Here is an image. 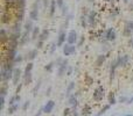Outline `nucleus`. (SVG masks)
Listing matches in <instances>:
<instances>
[{
	"mask_svg": "<svg viewBox=\"0 0 133 116\" xmlns=\"http://www.w3.org/2000/svg\"><path fill=\"white\" fill-rule=\"evenodd\" d=\"M0 77H1V81L2 82H7V81L13 78V71L8 70L5 65H1V72H0Z\"/></svg>",
	"mask_w": 133,
	"mask_h": 116,
	"instance_id": "nucleus-1",
	"label": "nucleus"
},
{
	"mask_svg": "<svg viewBox=\"0 0 133 116\" xmlns=\"http://www.w3.org/2000/svg\"><path fill=\"white\" fill-rule=\"evenodd\" d=\"M92 97H93L95 101H102L103 97H104V87H103V86H98V87H96L95 90H93Z\"/></svg>",
	"mask_w": 133,
	"mask_h": 116,
	"instance_id": "nucleus-2",
	"label": "nucleus"
},
{
	"mask_svg": "<svg viewBox=\"0 0 133 116\" xmlns=\"http://www.w3.org/2000/svg\"><path fill=\"white\" fill-rule=\"evenodd\" d=\"M68 69H69V65H68V59H67V58H64L62 65L57 67V77H60V78H61V77H63L64 74H67Z\"/></svg>",
	"mask_w": 133,
	"mask_h": 116,
	"instance_id": "nucleus-3",
	"label": "nucleus"
},
{
	"mask_svg": "<svg viewBox=\"0 0 133 116\" xmlns=\"http://www.w3.org/2000/svg\"><path fill=\"white\" fill-rule=\"evenodd\" d=\"M67 37L68 34L65 32V30L60 29V32H58V36H57V46H63L65 44V41H67Z\"/></svg>",
	"mask_w": 133,
	"mask_h": 116,
	"instance_id": "nucleus-4",
	"label": "nucleus"
},
{
	"mask_svg": "<svg viewBox=\"0 0 133 116\" xmlns=\"http://www.w3.org/2000/svg\"><path fill=\"white\" fill-rule=\"evenodd\" d=\"M62 51H63V55L64 56H70V55H72V53L76 52V46L65 43L62 48Z\"/></svg>",
	"mask_w": 133,
	"mask_h": 116,
	"instance_id": "nucleus-5",
	"label": "nucleus"
},
{
	"mask_svg": "<svg viewBox=\"0 0 133 116\" xmlns=\"http://www.w3.org/2000/svg\"><path fill=\"white\" fill-rule=\"evenodd\" d=\"M77 32L75 30H70L68 32V37H67V43L68 44H71V45H75V43L77 42Z\"/></svg>",
	"mask_w": 133,
	"mask_h": 116,
	"instance_id": "nucleus-6",
	"label": "nucleus"
},
{
	"mask_svg": "<svg viewBox=\"0 0 133 116\" xmlns=\"http://www.w3.org/2000/svg\"><path fill=\"white\" fill-rule=\"evenodd\" d=\"M104 37L106 41H114L117 38V34H116V30L113 28H109V29L105 31Z\"/></svg>",
	"mask_w": 133,
	"mask_h": 116,
	"instance_id": "nucleus-7",
	"label": "nucleus"
},
{
	"mask_svg": "<svg viewBox=\"0 0 133 116\" xmlns=\"http://www.w3.org/2000/svg\"><path fill=\"white\" fill-rule=\"evenodd\" d=\"M77 95H78V92H76L75 94L70 95L68 97V103L72 107V110H76L77 106H78V102H77Z\"/></svg>",
	"mask_w": 133,
	"mask_h": 116,
	"instance_id": "nucleus-8",
	"label": "nucleus"
},
{
	"mask_svg": "<svg viewBox=\"0 0 133 116\" xmlns=\"http://www.w3.org/2000/svg\"><path fill=\"white\" fill-rule=\"evenodd\" d=\"M20 78H21V69H20V67H15V69H14V71H13V78H12L13 85L18 86V84H20V82H19Z\"/></svg>",
	"mask_w": 133,
	"mask_h": 116,
	"instance_id": "nucleus-9",
	"label": "nucleus"
},
{
	"mask_svg": "<svg viewBox=\"0 0 133 116\" xmlns=\"http://www.w3.org/2000/svg\"><path fill=\"white\" fill-rule=\"evenodd\" d=\"M54 108H55V101H54V100H49L43 106V113H46V114L51 113Z\"/></svg>",
	"mask_w": 133,
	"mask_h": 116,
	"instance_id": "nucleus-10",
	"label": "nucleus"
},
{
	"mask_svg": "<svg viewBox=\"0 0 133 116\" xmlns=\"http://www.w3.org/2000/svg\"><path fill=\"white\" fill-rule=\"evenodd\" d=\"M116 59H117V63H118V66L124 67L127 65V62H128V59H130V57H128V55H124V56H119Z\"/></svg>",
	"mask_w": 133,
	"mask_h": 116,
	"instance_id": "nucleus-11",
	"label": "nucleus"
},
{
	"mask_svg": "<svg viewBox=\"0 0 133 116\" xmlns=\"http://www.w3.org/2000/svg\"><path fill=\"white\" fill-rule=\"evenodd\" d=\"M117 67H118V63H117V59H114L113 62L111 63V67H110V82H112V80H113Z\"/></svg>",
	"mask_w": 133,
	"mask_h": 116,
	"instance_id": "nucleus-12",
	"label": "nucleus"
},
{
	"mask_svg": "<svg viewBox=\"0 0 133 116\" xmlns=\"http://www.w3.org/2000/svg\"><path fill=\"white\" fill-rule=\"evenodd\" d=\"M33 29H34V26H33V20L28 19V20L25 22V24H23V30H25V31H28V32H30V34H32Z\"/></svg>",
	"mask_w": 133,
	"mask_h": 116,
	"instance_id": "nucleus-13",
	"label": "nucleus"
},
{
	"mask_svg": "<svg viewBox=\"0 0 133 116\" xmlns=\"http://www.w3.org/2000/svg\"><path fill=\"white\" fill-rule=\"evenodd\" d=\"M16 56H18V53H16V50H11V49H7V53L5 55V57H6L8 60H12V62H14V59L16 58Z\"/></svg>",
	"mask_w": 133,
	"mask_h": 116,
	"instance_id": "nucleus-14",
	"label": "nucleus"
},
{
	"mask_svg": "<svg viewBox=\"0 0 133 116\" xmlns=\"http://www.w3.org/2000/svg\"><path fill=\"white\" fill-rule=\"evenodd\" d=\"M88 22L90 26H93L96 22V12L95 11H90L88 14Z\"/></svg>",
	"mask_w": 133,
	"mask_h": 116,
	"instance_id": "nucleus-15",
	"label": "nucleus"
},
{
	"mask_svg": "<svg viewBox=\"0 0 133 116\" xmlns=\"http://www.w3.org/2000/svg\"><path fill=\"white\" fill-rule=\"evenodd\" d=\"M0 39H1V43L5 44L7 41H9V35H7L6 30L2 28L1 30H0Z\"/></svg>",
	"mask_w": 133,
	"mask_h": 116,
	"instance_id": "nucleus-16",
	"label": "nucleus"
},
{
	"mask_svg": "<svg viewBox=\"0 0 133 116\" xmlns=\"http://www.w3.org/2000/svg\"><path fill=\"white\" fill-rule=\"evenodd\" d=\"M29 34L30 32H28V31H23V34L21 35V38H20V45H25L26 43H28L29 42Z\"/></svg>",
	"mask_w": 133,
	"mask_h": 116,
	"instance_id": "nucleus-17",
	"label": "nucleus"
},
{
	"mask_svg": "<svg viewBox=\"0 0 133 116\" xmlns=\"http://www.w3.org/2000/svg\"><path fill=\"white\" fill-rule=\"evenodd\" d=\"M36 56H37V49H32V50L28 51L26 58H27L28 60H30V62H32L33 59H35V58H36Z\"/></svg>",
	"mask_w": 133,
	"mask_h": 116,
	"instance_id": "nucleus-18",
	"label": "nucleus"
},
{
	"mask_svg": "<svg viewBox=\"0 0 133 116\" xmlns=\"http://www.w3.org/2000/svg\"><path fill=\"white\" fill-rule=\"evenodd\" d=\"M105 59H106V56H105L104 53H100V55H98L97 58H96V65H97V66H102V65L104 64Z\"/></svg>",
	"mask_w": 133,
	"mask_h": 116,
	"instance_id": "nucleus-19",
	"label": "nucleus"
},
{
	"mask_svg": "<svg viewBox=\"0 0 133 116\" xmlns=\"http://www.w3.org/2000/svg\"><path fill=\"white\" fill-rule=\"evenodd\" d=\"M41 34V30L39 27H34L32 34H30V39H39V36Z\"/></svg>",
	"mask_w": 133,
	"mask_h": 116,
	"instance_id": "nucleus-20",
	"label": "nucleus"
},
{
	"mask_svg": "<svg viewBox=\"0 0 133 116\" xmlns=\"http://www.w3.org/2000/svg\"><path fill=\"white\" fill-rule=\"evenodd\" d=\"M48 36H49V30H48V29H43V30H41V34H40L39 39H37V41L44 42V41H47Z\"/></svg>",
	"mask_w": 133,
	"mask_h": 116,
	"instance_id": "nucleus-21",
	"label": "nucleus"
},
{
	"mask_svg": "<svg viewBox=\"0 0 133 116\" xmlns=\"http://www.w3.org/2000/svg\"><path fill=\"white\" fill-rule=\"evenodd\" d=\"M74 89H75V81H71V82L68 85V87H67V90H65V96L69 97L70 95H71V93H72V90Z\"/></svg>",
	"mask_w": 133,
	"mask_h": 116,
	"instance_id": "nucleus-22",
	"label": "nucleus"
},
{
	"mask_svg": "<svg viewBox=\"0 0 133 116\" xmlns=\"http://www.w3.org/2000/svg\"><path fill=\"white\" fill-rule=\"evenodd\" d=\"M11 21V15L8 12H2L1 13V22L2 23H9Z\"/></svg>",
	"mask_w": 133,
	"mask_h": 116,
	"instance_id": "nucleus-23",
	"label": "nucleus"
},
{
	"mask_svg": "<svg viewBox=\"0 0 133 116\" xmlns=\"http://www.w3.org/2000/svg\"><path fill=\"white\" fill-rule=\"evenodd\" d=\"M49 14H50V16H53L54 14H55V11H56V7H57V4H56V0H50V5H49Z\"/></svg>",
	"mask_w": 133,
	"mask_h": 116,
	"instance_id": "nucleus-24",
	"label": "nucleus"
},
{
	"mask_svg": "<svg viewBox=\"0 0 133 116\" xmlns=\"http://www.w3.org/2000/svg\"><path fill=\"white\" fill-rule=\"evenodd\" d=\"M20 99H21V96L19 94H15V95H13V96L9 99V101H8V104L9 106H13V104H16L19 101H20Z\"/></svg>",
	"mask_w": 133,
	"mask_h": 116,
	"instance_id": "nucleus-25",
	"label": "nucleus"
},
{
	"mask_svg": "<svg viewBox=\"0 0 133 116\" xmlns=\"http://www.w3.org/2000/svg\"><path fill=\"white\" fill-rule=\"evenodd\" d=\"M29 19L33 21H36L39 19V11L37 9H30L29 12Z\"/></svg>",
	"mask_w": 133,
	"mask_h": 116,
	"instance_id": "nucleus-26",
	"label": "nucleus"
},
{
	"mask_svg": "<svg viewBox=\"0 0 133 116\" xmlns=\"http://www.w3.org/2000/svg\"><path fill=\"white\" fill-rule=\"evenodd\" d=\"M23 15H25V8L18 9V12H16V22H21L23 20Z\"/></svg>",
	"mask_w": 133,
	"mask_h": 116,
	"instance_id": "nucleus-27",
	"label": "nucleus"
},
{
	"mask_svg": "<svg viewBox=\"0 0 133 116\" xmlns=\"http://www.w3.org/2000/svg\"><path fill=\"white\" fill-rule=\"evenodd\" d=\"M20 108V106H19V103L16 104H13V106H8V109H7V113H8V115H12V114H14L18 109Z\"/></svg>",
	"mask_w": 133,
	"mask_h": 116,
	"instance_id": "nucleus-28",
	"label": "nucleus"
},
{
	"mask_svg": "<svg viewBox=\"0 0 133 116\" xmlns=\"http://www.w3.org/2000/svg\"><path fill=\"white\" fill-rule=\"evenodd\" d=\"M23 85H29V84H32L33 81V74L32 73H28L26 74V76H23Z\"/></svg>",
	"mask_w": 133,
	"mask_h": 116,
	"instance_id": "nucleus-29",
	"label": "nucleus"
},
{
	"mask_svg": "<svg viewBox=\"0 0 133 116\" xmlns=\"http://www.w3.org/2000/svg\"><path fill=\"white\" fill-rule=\"evenodd\" d=\"M33 67H34V64H33L32 62H29L27 65H26V67H25V72H23V76H26V74H28V73H32Z\"/></svg>",
	"mask_w": 133,
	"mask_h": 116,
	"instance_id": "nucleus-30",
	"label": "nucleus"
},
{
	"mask_svg": "<svg viewBox=\"0 0 133 116\" xmlns=\"http://www.w3.org/2000/svg\"><path fill=\"white\" fill-rule=\"evenodd\" d=\"M91 114V107L90 106H84L83 109H82V116H89Z\"/></svg>",
	"mask_w": 133,
	"mask_h": 116,
	"instance_id": "nucleus-31",
	"label": "nucleus"
},
{
	"mask_svg": "<svg viewBox=\"0 0 133 116\" xmlns=\"http://www.w3.org/2000/svg\"><path fill=\"white\" fill-rule=\"evenodd\" d=\"M84 82H85L88 86H91L93 84V78L90 76V74H85V76H84Z\"/></svg>",
	"mask_w": 133,
	"mask_h": 116,
	"instance_id": "nucleus-32",
	"label": "nucleus"
},
{
	"mask_svg": "<svg viewBox=\"0 0 133 116\" xmlns=\"http://www.w3.org/2000/svg\"><path fill=\"white\" fill-rule=\"evenodd\" d=\"M12 30H13V32H16V34H20L21 32V22H15L13 26V28H12Z\"/></svg>",
	"mask_w": 133,
	"mask_h": 116,
	"instance_id": "nucleus-33",
	"label": "nucleus"
},
{
	"mask_svg": "<svg viewBox=\"0 0 133 116\" xmlns=\"http://www.w3.org/2000/svg\"><path fill=\"white\" fill-rule=\"evenodd\" d=\"M116 103H117V100H116V97H114V93L110 92V94H109V104L113 106V104H116Z\"/></svg>",
	"mask_w": 133,
	"mask_h": 116,
	"instance_id": "nucleus-34",
	"label": "nucleus"
},
{
	"mask_svg": "<svg viewBox=\"0 0 133 116\" xmlns=\"http://www.w3.org/2000/svg\"><path fill=\"white\" fill-rule=\"evenodd\" d=\"M70 20H71V15H67V18H65V21L63 22V24H62V27H61V29L64 30L65 28H68V26H69Z\"/></svg>",
	"mask_w": 133,
	"mask_h": 116,
	"instance_id": "nucleus-35",
	"label": "nucleus"
},
{
	"mask_svg": "<svg viewBox=\"0 0 133 116\" xmlns=\"http://www.w3.org/2000/svg\"><path fill=\"white\" fill-rule=\"evenodd\" d=\"M6 94H7V85H6V82H2V86L0 87V95L5 96Z\"/></svg>",
	"mask_w": 133,
	"mask_h": 116,
	"instance_id": "nucleus-36",
	"label": "nucleus"
},
{
	"mask_svg": "<svg viewBox=\"0 0 133 116\" xmlns=\"http://www.w3.org/2000/svg\"><path fill=\"white\" fill-rule=\"evenodd\" d=\"M131 34H132V30H131L127 26H125V27H124V30H123V35L125 37H131Z\"/></svg>",
	"mask_w": 133,
	"mask_h": 116,
	"instance_id": "nucleus-37",
	"label": "nucleus"
},
{
	"mask_svg": "<svg viewBox=\"0 0 133 116\" xmlns=\"http://www.w3.org/2000/svg\"><path fill=\"white\" fill-rule=\"evenodd\" d=\"M54 66H55V62H50V63H48V64L44 66V70H46L47 72H51Z\"/></svg>",
	"mask_w": 133,
	"mask_h": 116,
	"instance_id": "nucleus-38",
	"label": "nucleus"
},
{
	"mask_svg": "<svg viewBox=\"0 0 133 116\" xmlns=\"http://www.w3.org/2000/svg\"><path fill=\"white\" fill-rule=\"evenodd\" d=\"M41 82H42V81H41V80H39V81H37V84L35 85V87L33 88V95H34V96L37 94V92H39L40 87H41Z\"/></svg>",
	"mask_w": 133,
	"mask_h": 116,
	"instance_id": "nucleus-39",
	"label": "nucleus"
},
{
	"mask_svg": "<svg viewBox=\"0 0 133 116\" xmlns=\"http://www.w3.org/2000/svg\"><path fill=\"white\" fill-rule=\"evenodd\" d=\"M88 18L86 16H84L83 14H82V16H81V24H82V27L83 28H86V24H88Z\"/></svg>",
	"mask_w": 133,
	"mask_h": 116,
	"instance_id": "nucleus-40",
	"label": "nucleus"
},
{
	"mask_svg": "<svg viewBox=\"0 0 133 116\" xmlns=\"http://www.w3.org/2000/svg\"><path fill=\"white\" fill-rule=\"evenodd\" d=\"M63 60H64V58H62V57H58L57 59L55 60V65L56 66H61V65H62V63H63Z\"/></svg>",
	"mask_w": 133,
	"mask_h": 116,
	"instance_id": "nucleus-41",
	"label": "nucleus"
},
{
	"mask_svg": "<svg viewBox=\"0 0 133 116\" xmlns=\"http://www.w3.org/2000/svg\"><path fill=\"white\" fill-rule=\"evenodd\" d=\"M23 60V57L21 55H18L16 56V58L14 59V64H18V63H21Z\"/></svg>",
	"mask_w": 133,
	"mask_h": 116,
	"instance_id": "nucleus-42",
	"label": "nucleus"
},
{
	"mask_svg": "<svg viewBox=\"0 0 133 116\" xmlns=\"http://www.w3.org/2000/svg\"><path fill=\"white\" fill-rule=\"evenodd\" d=\"M128 100H130V99H128L127 96H120V97H119V102H120V103H124V102H126V103H127Z\"/></svg>",
	"mask_w": 133,
	"mask_h": 116,
	"instance_id": "nucleus-43",
	"label": "nucleus"
},
{
	"mask_svg": "<svg viewBox=\"0 0 133 116\" xmlns=\"http://www.w3.org/2000/svg\"><path fill=\"white\" fill-rule=\"evenodd\" d=\"M5 107V96H0V109H4Z\"/></svg>",
	"mask_w": 133,
	"mask_h": 116,
	"instance_id": "nucleus-44",
	"label": "nucleus"
},
{
	"mask_svg": "<svg viewBox=\"0 0 133 116\" xmlns=\"http://www.w3.org/2000/svg\"><path fill=\"white\" fill-rule=\"evenodd\" d=\"M29 104H30V102L27 100V101H26L25 103H23V106H22V110H23V111H26V110H27V109L29 108Z\"/></svg>",
	"mask_w": 133,
	"mask_h": 116,
	"instance_id": "nucleus-45",
	"label": "nucleus"
},
{
	"mask_svg": "<svg viewBox=\"0 0 133 116\" xmlns=\"http://www.w3.org/2000/svg\"><path fill=\"white\" fill-rule=\"evenodd\" d=\"M56 4H57L58 8H62L64 6V0H56Z\"/></svg>",
	"mask_w": 133,
	"mask_h": 116,
	"instance_id": "nucleus-46",
	"label": "nucleus"
},
{
	"mask_svg": "<svg viewBox=\"0 0 133 116\" xmlns=\"http://www.w3.org/2000/svg\"><path fill=\"white\" fill-rule=\"evenodd\" d=\"M43 44H44V42H42V41H37V43H36V49H37V50H40V49L43 48Z\"/></svg>",
	"mask_w": 133,
	"mask_h": 116,
	"instance_id": "nucleus-47",
	"label": "nucleus"
},
{
	"mask_svg": "<svg viewBox=\"0 0 133 116\" xmlns=\"http://www.w3.org/2000/svg\"><path fill=\"white\" fill-rule=\"evenodd\" d=\"M62 14L63 15H68V5H64V6L62 7Z\"/></svg>",
	"mask_w": 133,
	"mask_h": 116,
	"instance_id": "nucleus-48",
	"label": "nucleus"
},
{
	"mask_svg": "<svg viewBox=\"0 0 133 116\" xmlns=\"http://www.w3.org/2000/svg\"><path fill=\"white\" fill-rule=\"evenodd\" d=\"M125 26H127V27L133 31V20H132V21H127V22L125 23Z\"/></svg>",
	"mask_w": 133,
	"mask_h": 116,
	"instance_id": "nucleus-49",
	"label": "nucleus"
},
{
	"mask_svg": "<svg viewBox=\"0 0 133 116\" xmlns=\"http://www.w3.org/2000/svg\"><path fill=\"white\" fill-rule=\"evenodd\" d=\"M23 84H19L18 86H16V89H15V94H19V93L21 92V88H22Z\"/></svg>",
	"mask_w": 133,
	"mask_h": 116,
	"instance_id": "nucleus-50",
	"label": "nucleus"
},
{
	"mask_svg": "<svg viewBox=\"0 0 133 116\" xmlns=\"http://www.w3.org/2000/svg\"><path fill=\"white\" fill-rule=\"evenodd\" d=\"M71 113V110H70V108H65L64 110H63V116H69V114Z\"/></svg>",
	"mask_w": 133,
	"mask_h": 116,
	"instance_id": "nucleus-51",
	"label": "nucleus"
},
{
	"mask_svg": "<svg viewBox=\"0 0 133 116\" xmlns=\"http://www.w3.org/2000/svg\"><path fill=\"white\" fill-rule=\"evenodd\" d=\"M42 2H43V8L44 9H47L48 5H50V1H49V0H42Z\"/></svg>",
	"mask_w": 133,
	"mask_h": 116,
	"instance_id": "nucleus-52",
	"label": "nucleus"
},
{
	"mask_svg": "<svg viewBox=\"0 0 133 116\" xmlns=\"http://www.w3.org/2000/svg\"><path fill=\"white\" fill-rule=\"evenodd\" d=\"M42 113H43V107H42V108H40L39 110H37V113L35 114L34 116H41V115H42Z\"/></svg>",
	"mask_w": 133,
	"mask_h": 116,
	"instance_id": "nucleus-53",
	"label": "nucleus"
},
{
	"mask_svg": "<svg viewBox=\"0 0 133 116\" xmlns=\"http://www.w3.org/2000/svg\"><path fill=\"white\" fill-rule=\"evenodd\" d=\"M84 39H85V38H84V35H83V36H82V37H81V39H79V42H78V44H77V45H78V46H81V45H82V44H83Z\"/></svg>",
	"mask_w": 133,
	"mask_h": 116,
	"instance_id": "nucleus-54",
	"label": "nucleus"
},
{
	"mask_svg": "<svg viewBox=\"0 0 133 116\" xmlns=\"http://www.w3.org/2000/svg\"><path fill=\"white\" fill-rule=\"evenodd\" d=\"M71 73H72V67L69 66V69H68V72H67V76H71Z\"/></svg>",
	"mask_w": 133,
	"mask_h": 116,
	"instance_id": "nucleus-55",
	"label": "nucleus"
},
{
	"mask_svg": "<svg viewBox=\"0 0 133 116\" xmlns=\"http://www.w3.org/2000/svg\"><path fill=\"white\" fill-rule=\"evenodd\" d=\"M50 92H51V87H50V86H49V87H48V89L46 90V95H47V96H49V95H50Z\"/></svg>",
	"mask_w": 133,
	"mask_h": 116,
	"instance_id": "nucleus-56",
	"label": "nucleus"
},
{
	"mask_svg": "<svg viewBox=\"0 0 133 116\" xmlns=\"http://www.w3.org/2000/svg\"><path fill=\"white\" fill-rule=\"evenodd\" d=\"M128 45L133 48V37H131V38H130V41H128Z\"/></svg>",
	"mask_w": 133,
	"mask_h": 116,
	"instance_id": "nucleus-57",
	"label": "nucleus"
},
{
	"mask_svg": "<svg viewBox=\"0 0 133 116\" xmlns=\"http://www.w3.org/2000/svg\"><path fill=\"white\" fill-rule=\"evenodd\" d=\"M71 116H79V114L77 113L76 110H72V111H71Z\"/></svg>",
	"mask_w": 133,
	"mask_h": 116,
	"instance_id": "nucleus-58",
	"label": "nucleus"
},
{
	"mask_svg": "<svg viewBox=\"0 0 133 116\" xmlns=\"http://www.w3.org/2000/svg\"><path fill=\"white\" fill-rule=\"evenodd\" d=\"M103 114H104V113H103V111H100V110H99V113H98V114H96L95 116H102Z\"/></svg>",
	"mask_w": 133,
	"mask_h": 116,
	"instance_id": "nucleus-59",
	"label": "nucleus"
},
{
	"mask_svg": "<svg viewBox=\"0 0 133 116\" xmlns=\"http://www.w3.org/2000/svg\"><path fill=\"white\" fill-rule=\"evenodd\" d=\"M127 103H128V104H130V103H133V96L131 97L130 100H128V102H127Z\"/></svg>",
	"mask_w": 133,
	"mask_h": 116,
	"instance_id": "nucleus-60",
	"label": "nucleus"
},
{
	"mask_svg": "<svg viewBox=\"0 0 133 116\" xmlns=\"http://www.w3.org/2000/svg\"><path fill=\"white\" fill-rule=\"evenodd\" d=\"M128 1H130V0H124V2H125V4H127Z\"/></svg>",
	"mask_w": 133,
	"mask_h": 116,
	"instance_id": "nucleus-61",
	"label": "nucleus"
},
{
	"mask_svg": "<svg viewBox=\"0 0 133 116\" xmlns=\"http://www.w3.org/2000/svg\"><path fill=\"white\" fill-rule=\"evenodd\" d=\"M104 1H111V0H104Z\"/></svg>",
	"mask_w": 133,
	"mask_h": 116,
	"instance_id": "nucleus-62",
	"label": "nucleus"
},
{
	"mask_svg": "<svg viewBox=\"0 0 133 116\" xmlns=\"http://www.w3.org/2000/svg\"><path fill=\"white\" fill-rule=\"evenodd\" d=\"M77 1H79V0H77Z\"/></svg>",
	"mask_w": 133,
	"mask_h": 116,
	"instance_id": "nucleus-63",
	"label": "nucleus"
}]
</instances>
